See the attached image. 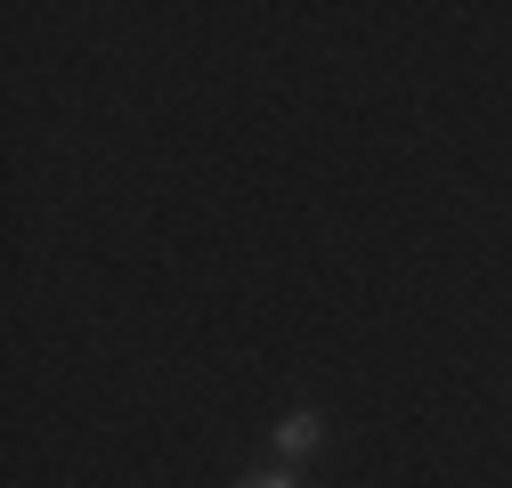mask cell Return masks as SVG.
Instances as JSON below:
<instances>
[{
  "instance_id": "6da1fadb",
  "label": "cell",
  "mask_w": 512,
  "mask_h": 488,
  "mask_svg": "<svg viewBox=\"0 0 512 488\" xmlns=\"http://www.w3.org/2000/svg\"><path fill=\"white\" fill-rule=\"evenodd\" d=\"M317 440H326V423H317L309 407H293L285 423H277V456L293 464V456H317Z\"/></svg>"
},
{
  "instance_id": "7a4b0ae2",
  "label": "cell",
  "mask_w": 512,
  "mask_h": 488,
  "mask_svg": "<svg viewBox=\"0 0 512 488\" xmlns=\"http://www.w3.org/2000/svg\"><path fill=\"white\" fill-rule=\"evenodd\" d=\"M236 488H293V464H277V472H244Z\"/></svg>"
}]
</instances>
